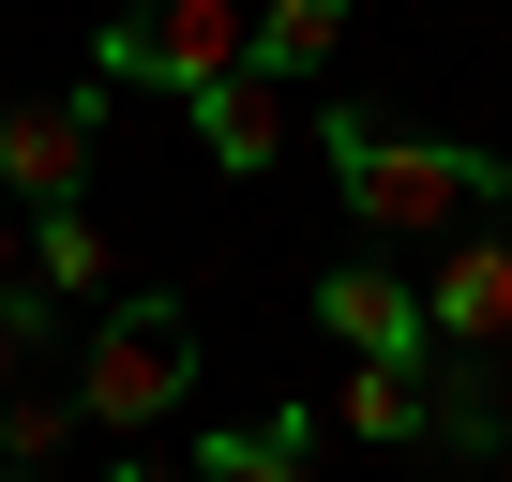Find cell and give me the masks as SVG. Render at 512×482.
I'll return each mask as SVG.
<instances>
[{"label":"cell","instance_id":"cell-6","mask_svg":"<svg viewBox=\"0 0 512 482\" xmlns=\"http://www.w3.org/2000/svg\"><path fill=\"white\" fill-rule=\"evenodd\" d=\"M181 106H196V151H211L226 181H272V166H287V136H302L272 61H226V76H211V91H181Z\"/></svg>","mask_w":512,"mask_h":482},{"label":"cell","instance_id":"cell-9","mask_svg":"<svg viewBox=\"0 0 512 482\" xmlns=\"http://www.w3.org/2000/svg\"><path fill=\"white\" fill-rule=\"evenodd\" d=\"M317 437H332L317 407H256V422H211L181 467H196V482H302V467H317Z\"/></svg>","mask_w":512,"mask_h":482},{"label":"cell","instance_id":"cell-8","mask_svg":"<svg viewBox=\"0 0 512 482\" xmlns=\"http://www.w3.org/2000/svg\"><path fill=\"white\" fill-rule=\"evenodd\" d=\"M317 332H332V347H437V317H422V287H407V272H377V257H347V272H317Z\"/></svg>","mask_w":512,"mask_h":482},{"label":"cell","instance_id":"cell-3","mask_svg":"<svg viewBox=\"0 0 512 482\" xmlns=\"http://www.w3.org/2000/svg\"><path fill=\"white\" fill-rule=\"evenodd\" d=\"M226 61H256V0H151V16H106L91 31V76L106 91H211Z\"/></svg>","mask_w":512,"mask_h":482},{"label":"cell","instance_id":"cell-1","mask_svg":"<svg viewBox=\"0 0 512 482\" xmlns=\"http://www.w3.org/2000/svg\"><path fill=\"white\" fill-rule=\"evenodd\" d=\"M317 166H332L347 226H377V241H437V226H467V211H512V151H482V136H407V121H377V106H332V121H317Z\"/></svg>","mask_w":512,"mask_h":482},{"label":"cell","instance_id":"cell-7","mask_svg":"<svg viewBox=\"0 0 512 482\" xmlns=\"http://www.w3.org/2000/svg\"><path fill=\"white\" fill-rule=\"evenodd\" d=\"M422 407H437V347H347L332 422H347L362 452H422Z\"/></svg>","mask_w":512,"mask_h":482},{"label":"cell","instance_id":"cell-10","mask_svg":"<svg viewBox=\"0 0 512 482\" xmlns=\"http://www.w3.org/2000/svg\"><path fill=\"white\" fill-rule=\"evenodd\" d=\"M497 377H482V347H437V407H422V452H452V467H497Z\"/></svg>","mask_w":512,"mask_h":482},{"label":"cell","instance_id":"cell-2","mask_svg":"<svg viewBox=\"0 0 512 482\" xmlns=\"http://www.w3.org/2000/svg\"><path fill=\"white\" fill-rule=\"evenodd\" d=\"M181 392H196V302H181V287H136V302H106V317H91V362H76V407H91V437H121V467H151L136 437H151Z\"/></svg>","mask_w":512,"mask_h":482},{"label":"cell","instance_id":"cell-12","mask_svg":"<svg viewBox=\"0 0 512 482\" xmlns=\"http://www.w3.org/2000/svg\"><path fill=\"white\" fill-rule=\"evenodd\" d=\"M31 272H46L61 302L106 287V226H91V196H46V211H31Z\"/></svg>","mask_w":512,"mask_h":482},{"label":"cell","instance_id":"cell-14","mask_svg":"<svg viewBox=\"0 0 512 482\" xmlns=\"http://www.w3.org/2000/svg\"><path fill=\"white\" fill-rule=\"evenodd\" d=\"M31 272V226H16V196H0V287H16Z\"/></svg>","mask_w":512,"mask_h":482},{"label":"cell","instance_id":"cell-11","mask_svg":"<svg viewBox=\"0 0 512 482\" xmlns=\"http://www.w3.org/2000/svg\"><path fill=\"white\" fill-rule=\"evenodd\" d=\"M347 16H362V0H256V61H272V76L302 91V76L347 46Z\"/></svg>","mask_w":512,"mask_h":482},{"label":"cell","instance_id":"cell-5","mask_svg":"<svg viewBox=\"0 0 512 482\" xmlns=\"http://www.w3.org/2000/svg\"><path fill=\"white\" fill-rule=\"evenodd\" d=\"M422 317H437V347H512V226H497V211L437 226V272H422Z\"/></svg>","mask_w":512,"mask_h":482},{"label":"cell","instance_id":"cell-4","mask_svg":"<svg viewBox=\"0 0 512 482\" xmlns=\"http://www.w3.org/2000/svg\"><path fill=\"white\" fill-rule=\"evenodd\" d=\"M91 136H106V76H76V91H16V106H0V196H16V211L91 196Z\"/></svg>","mask_w":512,"mask_h":482},{"label":"cell","instance_id":"cell-13","mask_svg":"<svg viewBox=\"0 0 512 482\" xmlns=\"http://www.w3.org/2000/svg\"><path fill=\"white\" fill-rule=\"evenodd\" d=\"M91 437V407H76V377L61 392H0V467H61Z\"/></svg>","mask_w":512,"mask_h":482}]
</instances>
